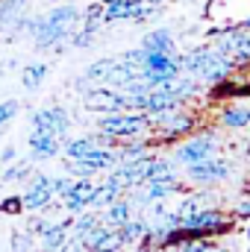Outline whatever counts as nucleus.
<instances>
[{
	"label": "nucleus",
	"mask_w": 250,
	"mask_h": 252,
	"mask_svg": "<svg viewBox=\"0 0 250 252\" xmlns=\"http://www.w3.org/2000/svg\"><path fill=\"white\" fill-rule=\"evenodd\" d=\"M80 24V9L77 6H56L44 15L30 18V32L36 41V50H62V44L74 35Z\"/></svg>",
	"instance_id": "obj_1"
},
{
	"label": "nucleus",
	"mask_w": 250,
	"mask_h": 252,
	"mask_svg": "<svg viewBox=\"0 0 250 252\" xmlns=\"http://www.w3.org/2000/svg\"><path fill=\"white\" fill-rule=\"evenodd\" d=\"M233 59L221 50H194L180 59V70H188L194 79H203V82H224L230 73H233Z\"/></svg>",
	"instance_id": "obj_2"
},
{
	"label": "nucleus",
	"mask_w": 250,
	"mask_h": 252,
	"mask_svg": "<svg viewBox=\"0 0 250 252\" xmlns=\"http://www.w3.org/2000/svg\"><path fill=\"white\" fill-rule=\"evenodd\" d=\"M150 129V115L144 112H106L97 118V132L109 135L112 141H132Z\"/></svg>",
	"instance_id": "obj_3"
},
{
	"label": "nucleus",
	"mask_w": 250,
	"mask_h": 252,
	"mask_svg": "<svg viewBox=\"0 0 250 252\" xmlns=\"http://www.w3.org/2000/svg\"><path fill=\"white\" fill-rule=\"evenodd\" d=\"M53 176H47V173H36V176H30V185L24 190V196H21V205L27 208V211H42V208H47V205H53Z\"/></svg>",
	"instance_id": "obj_4"
},
{
	"label": "nucleus",
	"mask_w": 250,
	"mask_h": 252,
	"mask_svg": "<svg viewBox=\"0 0 250 252\" xmlns=\"http://www.w3.org/2000/svg\"><path fill=\"white\" fill-rule=\"evenodd\" d=\"M126 106H129V97L124 91H118V88L103 85V88H88L85 91V109L88 112L106 115V112H124Z\"/></svg>",
	"instance_id": "obj_5"
},
{
	"label": "nucleus",
	"mask_w": 250,
	"mask_h": 252,
	"mask_svg": "<svg viewBox=\"0 0 250 252\" xmlns=\"http://www.w3.org/2000/svg\"><path fill=\"white\" fill-rule=\"evenodd\" d=\"M30 124H33V132H50L56 138H65V132L71 129V118L62 106H47V109L33 112Z\"/></svg>",
	"instance_id": "obj_6"
},
{
	"label": "nucleus",
	"mask_w": 250,
	"mask_h": 252,
	"mask_svg": "<svg viewBox=\"0 0 250 252\" xmlns=\"http://www.w3.org/2000/svg\"><path fill=\"white\" fill-rule=\"evenodd\" d=\"M227 220L221 211H191L186 217H177V232H212V229H224Z\"/></svg>",
	"instance_id": "obj_7"
},
{
	"label": "nucleus",
	"mask_w": 250,
	"mask_h": 252,
	"mask_svg": "<svg viewBox=\"0 0 250 252\" xmlns=\"http://www.w3.org/2000/svg\"><path fill=\"white\" fill-rule=\"evenodd\" d=\"M212 150H215V138H212V135L188 138L186 144H180V150H177V161H183V164H197V161H203V158H212Z\"/></svg>",
	"instance_id": "obj_8"
},
{
	"label": "nucleus",
	"mask_w": 250,
	"mask_h": 252,
	"mask_svg": "<svg viewBox=\"0 0 250 252\" xmlns=\"http://www.w3.org/2000/svg\"><path fill=\"white\" fill-rule=\"evenodd\" d=\"M227 176H230V164L227 161L203 158L197 164H188V179H194V182H221Z\"/></svg>",
	"instance_id": "obj_9"
},
{
	"label": "nucleus",
	"mask_w": 250,
	"mask_h": 252,
	"mask_svg": "<svg viewBox=\"0 0 250 252\" xmlns=\"http://www.w3.org/2000/svg\"><path fill=\"white\" fill-rule=\"evenodd\" d=\"M59 156V138L50 132H30V158L33 161H47Z\"/></svg>",
	"instance_id": "obj_10"
},
{
	"label": "nucleus",
	"mask_w": 250,
	"mask_h": 252,
	"mask_svg": "<svg viewBox=\"0 0 250 252\" xmlns=\"http://www.w3.org/2000/svg\"><path fill=\"white\" fill-rule=\"evenodd\" d=\"M91 179L88 176H77L74 182H71V188H68V193L62 196V202H65V208L68 211H83L88 202H91Z\"/></svg>",
	"instance_id": "obj_11"
},
{
	"label": "nucleus",
	"mask_w": 250,
	"mask_h": 252,
	"mask_svg": "<svg viewBox=\"0 0 250 252\" xmlns=\"http://www.w3.org/2000/svg\"><path fill=\"white\" fill-rule=\"evenodd\" d=\"M68 229H71V220L62 223H50L44 232H42V250L44 252H59L68 241Z\"/></svg>",
	"instance_id": "obj_12"
},
{
	"label": "nucleus",
	"mask_w": 250,
	"mask_h": 252,
	"mask_svg": "<svg viewBox=\"0 0 250 252\" xmlns=\"http://www.w3.org/2000/svg\"><path fill=\"white\" fill-rule=\"evenodd\" d=\"M47 73H50V67L44 62H33V64H27L24 70H21V85L27 88V91H36L44 79H47Z\"/></svg>",
	"instance_id": "obj_13"
},
{
	"label": "nucleus",
	"mask_w": 250,
	"mask_h": 252,
	"mask_svg": "<svg viewBox=\"0 0 250 252\" xmlns=\"http://www.w3.org/2000/svg\"><path fill=\"white\" fill-rule=\"evenodd\" d=\"M141 50H156V53H174V38L168 30H156V32H147L144 41H141Z\"/></svg>",
	"instance_id": "obj_14"
},
{
	"label": "nucleus",
	"mask_w": 250,
	"mask_h": 252,
	"mask_svg": "<svg viewBox=\"0 0 250 252\" xmlns=\"http://www.w3.org/2000/svg\"><path fill=\"white\" fill-rule=\"evenodd\" d=\"M115 62H118L115 56H106V59H97V62H91L88 67H85V73H83L80 79H83L85 85H88V82H103V79L109 76V70L115 67Z\"/></svg>",
	"instance_id": "obj_15"
},
{
	"label": "nucleus",
	"mask_w": 250,
	"mask_h": 252,
	"mask_svg": "<svg viewBox=\"0 0 250 252\" xmlns=\"http://www.w3.org/2000/svg\"><path fill=\"white\" fill-rule=\"evenodd\" d=\"M221 124L227 126V129H245V126H250V109L248 106H230V109H224Z\"/></svg>",
	"instance_id": "obj_16"
},
{
	"label": "nucleus",
	"mask_w": 250,
	"mask_h": 252,
	"mask_svg": "<svg viewBox=\"0 0 250 252\" xmlns=\"http://www.w3.org/2000/svg\"><path fill=\"white\" fill-rule=\"evenodd\" d=\"M129 211H132V205L126 202V199H115V202H109L106 205V226H121L129 220Z\"/></svg>",
	"instance_id": "obj_17"
},
{
	"label": "nucleus",
	"mask_w": 250,
	"mask_h": 252,
	"mask_svg": "<svg viewBox=\"0 0 250 252\" xmlns=\"http://www.w3.org/2000/svg\"><path fill=\"white\" fill-rule=\"evenodd\" d=\"M94 147H97L94 138H71V141H65V158H83Z\"/></svg>",
	"instance_id": "obj_18"
},
{
	"label": "nucleus",
	"mask_w": 250,
	"mask_h": 252,
	"mask_svg": "<svg viewBox=\"0 0 250 252\" xmlns=\"http://www.w3.org/2000/svg\"><path fill=\"white\" fill-rule=\"evenodd\" d=\"M141 235H147V223H141V220H126L118 226V238H121V244H132V241H138Z\"/></svg>",
	"instance_id": "obj_19"
},
{
	"label": "nucleus",
	"mask_w": 250,
	"mask_h": 252,
	"mask_svg": "<svg viewBox=\"0 0 250 252\" xmlns=\"http://www.w3.org/2000/svg\"><path fill=\"white\" fill-rule=\"evenodd\" d=\"M100 226V217L97 214H80L77 220H71V229H74V238L77 241H83L88 232H94Z\"/></svg>",
	"instance_id": "obj_20"
},
{
	"label": "nucleus",
	"mask_w": 250,
	"mask_h": 252,
	"mask_svg": "<svg viewBox=\"0 0 250 252\" xmlns=\"http://www.w3.org/2000/svg\"><path fill=\"white\" fill-rule=\"evenodd\" d=\"M24 179H30V161H18V164H12V161H9L6 173L0 176V182H3V185H9V182H24Z\"/></svg>",
	"instance_id": "obj_21"
},
{
	"label": "nucleus",
	"mask_w": 250,
	"mask_h": 252,
	"mask_svg": "<svg viewBox=\"0 0 250 252\" xmlns=\"http://www.w3.org/2000/svg\"><path fill=\"white\" fill-rule=\"evenodd\" d=\"M174 252H227L218 244H209V241H183Z\"/></svg>",
	"instance_id": "obj_22"
},
{
	"label": "nucleus",
	"mask_w": 250,
	"mask_h": 252,
	"mask_svg": "<svg viewBox=\"0 0 250 252\" xmlns=\"http://www.w3.org/2000/svg\"><path fill=\"white\" fill-rule=\"evenodd\" d=\"M21 112V103L18 100H6V103H0V132H3V126L12 124V118Z\"/></svg>",
	"instance_id": "obj_23"
},
{
	"label": "nucleus",
	"mask_w": 250,
	"mask_h": 252,
	"mask_svg": "<svg viewBox=\"0 0 250 252\" xmlns=\"http://www.w3.org/2000/svg\"><path fill=\"white\" fill-rule=\"evenodd\" d=\"M33 244H36V241H33V235H30V232H27V235H24V232L12 235V250H15V252H30Z\"/></svg>",
	"instance_id": "obj_24"
},
{
	"label": "nucleus",
	"mask_w": 250,
	"mask_h": 252,
	"mask_svg": "<svg viewBox=\"0 0 250 252\" xmlns=\"http://www.w3.org/2000/svg\"><path fill=\"white\" fill-rule=\"evenodd\" d=\"M71 182H74L71 176H53V193H56V196H65L68 188H71Z\"/></svg>",
	"instance_id": "obj_25"
},
{
	"label": "nucleus",
	"mask_w": 250,
	"mask_h": 252,
	"mask_svg": "<svg viewBox=\"0 0 250 252\" xmlns=\"http://www.w3.org/2000/svg\"><path fill=\"white\" fill-rule=\"evenodd\" d=\"M21 208H24V205H21V196H12V199H3V202H0V211H3V214H18Z\"/></svg>",
	"instance_id": "obj_26"
},
{
	"label": "nucleus",
	"mask_w": 250,
	"mask_h": 252,
	"mask_svg": "<svg viewBox=\"0 0 250 252\" xmlns=\"http://www.w3.org/2000/svg\"><path fill=\"white\" fill-rule=\"evenodd\" d=\"M47 226H50V223H44V220H39V217H33V220H30V223H27V232H30V235H33V238H36V235H39V238H42V232H44V229H47Z\"/></svg>",
	"instance_id": "obj_27"
},
{
	"label": "nucleus",
	"mask_w": 250,
	"mask_h": 252,
	"mask_svg": "<svg viewBox=\"0 0 250 252\" xmlns=\"http://www.w3.org/2000/svg\"><path fill=\"white\" fill-rule=\"evenodd\" d=\"M15 147H6V150H0V164H9V161H15Z\"/></svg>",
	"instance_id": "obj_28"
},
{
	"label": "nucleus",
	"mask_w": 250,
	"mask_h": 252,
	"mask_svg": "<svg viewBox=\"0 0 250 252\" xmlns=\"http://www.w3.org/2000/svg\"><path fill=\"white\" fill-rule=\"evenodd\" d=\"M147 3H156V6H162V3H165V0H147Z\"/></svg>",
	"instance_id": "obj_29"
},
{
	"label": "nucleus",
	"mask_w": 250,
	"mask_h": 252,
	"mask_svg": "<svg viewBox=\"0 0 250 252\" xmlns=\"http://www.w3.org/2000/svg\"><path fill=\"white\" fill-rule=\"evenodd\" d=\"M47 3H59V0H47Z\"/></svg>",
	"instance_id": "obj_30"
},
{
	"label": "nucleus",
	"mask_w": 250,
	"mask_h": 252,
	"mask_svg": "<svg viewBox=\"0 0 250 252\" xmlns=\"http://www.w3.org/2000/svg\"><path fill=\"white\" fill-rule=\"evenodd\" d=\"M100 3H112V0H100Z\"/></svg>",
	"instance_id": "obj_31"
}]
</instances>
